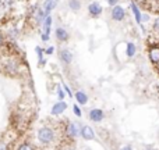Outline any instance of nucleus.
I'll use <instances>...</instances> for the list:
<instances>
[{
    "mask_svg": "<svg viewBox=\"0 0 159 150\" xmlns=\"http://www.w3.org/2000/svg\"><path fill=\"white\" fill-rule=\"evenodd\" d=\"M126 54L127 57H134L135 56V45L134 43H127V49H126Z\"/></svg>",
    "mask_w": 159,
    "mask_h": 150,
    "instance_id": "18",
    "label": "nucleus"
},
{
    "mask_svg": "<svg viewBox=\"0 0 159 150\" xmlns=\"http://www.w3.org/2000/svg\"><path fill=\"white\" fill-rule=\"evenodd\" d=\"M59 57H60V60L63 61V63H66V64H70L73 61L71 52H70V50H67V49L60 50V53H59Z\"/></svg>",
    "mask_w": 159,
    "mask_h": 150,
    "instance_id": "8",
    "label": "nucleus"
},
{
    "mask_svg": "<svg viewBox=\"0 0 159 150\" xmlns=\"http://www.w3.org/2000/svg\"><path fill=\"white\" fill-rule=\"evenodd\" d=\"M110 15H112V19H115V21H121L126 17V11H124V8L121 6L116 4V6H113Z\"/></svg>",
    "mask_w": 159,
    "mask_h": 150,
    "instance_id": "3",
    "label": "nucleus"
},
{
    "mask_svg": "<svg viewBox=\"0 0 159 150\" xmlns=\"http://www.w3.org/2000/svg\"><path fill=\"white\" fill-rule=\"evenodd\" d=\"M148 57L154 64H159V46H152L149 49Z\"/></svg>",
    "mask_w": 159,
    "mask_h": 150,
    "instance_id": "7",
    "label": "nucleus"
},
{
    "mask_svg": "<svg viewBox=\"0 0 159 150\" xmlns=\"http://www.w3.org/2000/svg\"><path fill=\"white\" fill-rule=\"evenodd\" d=\"M73 110H74V113H75V115H81V110L78 109V106H73Z\"/></svg>",
    "mask_w": 159,
    "mask_h": 150,
    "instance_id": "25",
    "label": "nucleus"
},
{
    "mask_svg": "<svg viewBox=\"0 0 159 150\" xmlns=\"http://www.w3.org/2000/svg\"><path fill=\"white\" fill-rule=\"evenodd\" d=\"M35 52H36L38 58H39V66H45V64H46V60H45V57H43V49L38 46V47H35Z\"/></svg>",
    "mask_w": 159,
    "mask_h": 150,
    "instance_id": "17",
    "label": "nucleus"
},
{
    "mask_svg": "<svg viewBox=\"0 0 159 150\" xmlns=\"http://www.w3.org/2000/svg\"><path fill=\"white\" fill-rule=\"evenodd\" d=\"M148 19H149L148 15H143V21H148Z\"/></svg>",
    "mask_w": 159,
    "mask_h": 150,
    "instance_id": "30",
    "label": "nucleus"
},
{
    "mask_svg": "<svg viewBox=\"0 0 159 150\" xmlns=\"http://www.w3.org/2000/svg\"><path fill=\"white\" fill-rule=\"evenodd\" d=\"M75 99H77V101L80 104H85L88 101V96L84 90H78V92H75Z\"/></svg>",
    "mask_w": 159,
    "mask_h": 150,
    "instance_id": "16",
    "label": "nucleus"
},
{
    "mask_svg": "<svg viewBox=\"0 0 159 150\" xmlns=\"http://www.w3.org/2000/svg\"><path fill=\"white\" fill-rule=\"evenodd\" d=\"M117 3H119V0H107V4L112 6V7H113V6H116Z\"/></svg>",
    "mask_w": 159,
    "mask_h": 150,
    "instance_id": "26",
    "label": "nucleus"
},
{
    "mask_svg": "<svg viewBox=\"0 0 159 150\" xmlns=\"http://www.w3.org/2000/svg\"><path fill=\"white\" fill-rule=\"evenodd\" d=\"M0 150H10V148H8V143L4 142V140H0Z\"/></svg>",
    "mask_w": 159,
    "mask_h": 150,
    "instance_id": "21",
    "label": "nucleus"
},
{
    "mask_svg": "<svg viewBox=\"0 0 159 150\" xmlns=\"http://www.w3.org/2000/svg\"><path fill=\"white\" fill-rule=\"evenodd\" d=\"M66 109H67V103H64V101L61 100V101H59V103L53 104L52 110H50V114L52 115H59V114H61Z\"/></svg>",
    "mask_w": 159,
    "mask_h": 150,
    "instance_id": "4",
    "label": "nucleus"
},
{
    "mask_svg": "<svg viewBox=\"0 0 159 150\" xmlns=\"http://www.w3.org/2000/svg\"><path fill=\"white\" fill-rule=\"evenodd\" d=\"M145 150H155V149H151V148H147Z\"/></svg>",
    "mask_w": 159,
    "mask_h": 150,
    "instance_id": "32",
    "label": "nucleus"
},
{
    "mask_svg": "<svg viewBox=\"0 0 159 150\" xmlns=\"http://www.w3.org/2000/svg\"><path fill=\"white\" fill-rule=\"evenodd\" d=\"M17 150H34V146L31 145V143L25 142V143H21V145L18 146V149Z\"/></svg>",
    "mask_w": 159,
    "mask_h": 150,
    "instance_id": "20",
    "label": "nucleus"
},
{
    "mask_svg": "<svg viewBox=\"0 0 159 150\" xmlns=\"http://www.w3.org/2000/svg\"><path fill=\"white\" fill-rule=\"evenodd\" d=\"M67 136H70V138L78 136V126H77V124L70 122L69 125H67Z\"/></svg>",
    "mask_w": 159,
    "mask_h": 150,
    "instance_id": "12",
    "label": "nucleus"
},
{
    "mask_svg": "<svg viewBox=\"0 0 159 150\" xmlns=\"http://www.w3.org/2000/svg\"><path fill=\"white\" fill-rule=\"evenodd\" d=\"M4 43H6V42H4V36H3L2 33H0V49H2V47L4 46Z\"/></svg>",
    "mask_w": 159,
    "mask_h": 150,
    "instance_id": "27",
    "label": "nucleus"
},
{
    "mask_svg": "<svg viewBox=\"0 0 159 150\" xmlns=\"http://www.w3.org/2000/svg\"><path fill=\"white\" fill-rule=\"evenodd\" d=\"M89 118L92 121H95V122H99V121H102L105 118V114H103V111L102 110H99V109H92L89 111Z\"/></svg>",
    "mask_w": 159,
    "mask_h": 150,
    "instance_id": "5",
    "label": "nucleus"
},
{
    "mask_svg": "<svg viewBox=\"0 0 159 150\" xmlns=\"http://www.w3.org/2000/svg\"><path fill=\"white\" fill-rule=\"evenodd\" d=\"M130 7H131V11H133V14H134V17H135V21L141 25V22H143V14L140 13V8L137 7V4H135V3H131V4H130Z\"/></svg>",
    "mask_w": 159,
    "mask_h": 150,
    "instance_id": "13",
    "label": "nucleus"
},
{
    "mask_svg": "<svg viewBox=\"0 0 159 150\" xmlns=\"http://www.w3.org/2000/svg\"><path fill=\"white\" fill-rule=\"evenodd\" d=\"M42 25H43V32H42V33H45V35H49V33H50V28H52V17L48 15L46 18L43 19Z\"/></svg>",
    "mask_w": 159,
    "mask_h": 150,
    "instance_id": "14",
    "label": "nucleus"
},
{
    "mask_svg": "<svg viewBox=\"0 0 159 150\" xmlns=\"http://www.w3.org/2000/svg\"><path fill=\"white\" fill-rule=\"evenodd\" d=\"M57 97L60 99V100L64 99V92H63V89H61V86H57Z\"/></svg>",
    "mask_w": 159,
    "mask_h": 150,
    "instance_id": "22",
    "label": "nucleus"
},
{
    "mask_svg": "<svg viewBox=\"0 0 159 150\" xmlns=\"http://www.w3.org/2000/svg\"><path fill=\"white\" fill-rule=\"evenodd\" d=\"M38 140L42 143V145H49L55 140V131L49 126H42V128L38 129Z\"/></svg>",
    "mask_w": 159,
    "mask_h": 150,
    "instance_id": "2",
    "label": "nucleus"
},
{
    "mask_svg": "<svg viewBox=\"0 0 159 150\" xmlns=\"http://www.w3.org/2000/svg\"><path fill=\"white\" fill-rule=\"evenodd\" d=\"M57 2H59V0H46V2L43 3V11H45V14H46V15H49L50 11H52L53 8L57 6Z\"/></svg>",
    "mask_w": 159,
    "mask_h": 150,
    "instance_id": "11",
    "label": "nucleus"
},
{
    "mask_svg": "<svg viewBox=\"0 0 159 150\" xmlns=\"http://www.w3.org/2000/svg\"><path fill=\"white\" fill-rule=\"evenodd\" d=\"M69 6L73 11H78L80 8H81V3H80V0H69Z\"/></svg>",
    "mask_w": 159,
    "mask_h": 150,
    "instance_id": "19",
    "label": "nucleus"
},
{
    "mask_svg": "<svg viewBox=\"0 0 159 150\" xmlns=\"http://www.w3.org/2000/svg\"><path fill=\"white\" fill-rule=\"evenodd\" d=\"M81 135H82V138H84L85 140H91V139H93L95 138V132L92 131V128L91 126H82V129H81Z\"/></svg>",
    "mask_w": 159,
    "mask_h": 150,
    "instance_id": "9",
    "label": "nucleus"
},
{
    "mask_svg": "<svg viewBox=\"0 0 159 150\" xmlns=\"http://www.w3.org/2000/svg\"><path fill=\"white\" fill-rule=\"evenodd\" d=\"M88 11H89V14L92 17H98L102 14V6L99 4V3H91L89 6H88Z\"/></svg>",
    "mask_w": 159,
    "mask_h": 150,
    "instance_id": "6",
    "label": "nucleus"
},
{
    "mask_svg": "<svg viewBox=\"0 0 159 150\" xmlns=\"http://www.w3.org/2000/svg\"><path fill=\"white\" fill-rule=\"evenodd\" d=\"M120 150H133L131 146H124V148H121Z\"/></svg>",
    "mask_w": 159,
    "mask_h": 150,
    "instance_id": "29",
    "label": "nucleus"
},
{
    "mask_svg": "<svg viewBox=\"0 0 159 150\" xmlns=\"http://www.w3.org/2000/svg\"><path fill=\"white\" fill-rule=\"evenodd\" d=\"M20 70H21V66H20V61L17 58L8 57L2 61V71L4 74L10 76H16L20 74Z\"/></svg>",
    "mask_w": 159,
    "mask_h": 150,
    "instance_id": "1",
    "label": "nucleus"
},
{
    "mask_svg": "<svg viewBox=\"0 0 159 150\" xmlns=\"http://www.w3.org/2000/svg\"><path fill=\"white\" fill-rule=\"evenodd\" d=\"M154 31H157V32L159 33V17L154 21Z\"/></svg>",
    "mask_w": 159,
    "mask_h": 150,
    "instance_id": "24",
    "label": "nucleus"
},
{
    "mask_svg": "<svg viewBox=\"0 0 159 150\" xmlns=\"http://www.w3.org/2000/svg\"><path fill=\"white\" fill-rule=\"evenodd\" d=\"M16 0H0V10L3 11H8L13 8Z\"/></svg>",
    "mask_w": 159,
    "mask_h": 150,
    "instance_id": "15",
    "label": "nucleus"
},
{
    "mask_svg": "<svg viewBox=\"0 0 159 150\" xmlns=\"http://www.w3.org/2000/svg\"><path fill=\"white\" fill-rule=\"evenodd\" d=\"M56 38H57V41H60V42H66V41H69V38H70V35H69V32H67L64 28H57L56 29Z\"/></svg>",
    "mask_w": 159,
    "mask_h": 150,
    "instance_id": "10",
    "label": "nucleus"
},
{
    "mask_svg": "<svg viewBox=\"0 0 159 150\" xmlns=\"http://www.w3.org/2000/svg\"><path fill=\"white\" fill-rule=\"evenodd\" d=\"M64 90H66V92H67V95H69V96H73V93L70 92V89H69V88L66 86V85H64Z\"/></svg>",
    "mask_w": 159,
    "mask_h": 150,
    "instance_id": "28",
    "label": "nucleus"
},
{
    "mask_svg": "<svg viewBox=\"0 0 159 150\" xmlns=\"http://www.w3.org/2000/svg\"><path fill=\"white\" fill-rule=\"evenodd\" d=\"M53 52H55V47L53 46H49V47H46V49L43 50V53H46V54H52Z\"/></svg>",
    "mask_w": 159,
    "mask_h": 150,
    "instance_id": "23",
    "label": "nucleus"
},
{
    "mask_svg": "<svg viewBox=\"0 0 159 150\" xmlns=\"http://www.w3.org/2000/svg\"><path fill=\"white\" fill-rule=\"evenodd\" d=\"M137 2H140V3H144V2H147V0H137Z\"/></svg>",
    "mask_w": 159,
    "mask_h": 150,
    "instance_id": "31",
    "label": "nucleus"
}]
</instances>
